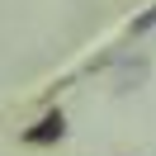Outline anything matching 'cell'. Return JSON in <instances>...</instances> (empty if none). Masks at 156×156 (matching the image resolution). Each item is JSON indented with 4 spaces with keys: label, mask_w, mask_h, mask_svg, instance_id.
Segmentation results:
<instances>
[{
    "label": "cell",
    "mask_w": 156,
    "mask_h": 156,
    "mask_svg": "<svg viewBox=\"0 0 156 156\" xmlns=\"http://www.w3.org/2000/svg\"><path fill=\"white\" fill-rule=\"evenodd\" d=\"M151 24H156V5H151V10H147V14H142V19H137V24H133V33H147V29H151Z\"/></svg>",
    "instance_id": "cell-2"
},
{
    "label": "cell",
    "mask_w": 156,
    "mask_h": 156,
    "mask_svg": "<svg viewBox=\"0 0 156 156\" xmlns=\"http://www.w3.org/2000/svg\"><path fill=\"white\" fill-rule=\"evenodd\" d=\"M62 133H66V118L52 109V114H43L38 123L24 133V142H29V147H52V142H62Z\"/></svg>",
    "instance_id": "cell-1"
}]
</instances>
